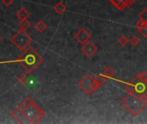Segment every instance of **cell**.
<instances>
[{
	"instance_id": "21",
	"label": "cell",
	"mask_w": 147,
	"mask_h": 124,
	"mask_svg": "<svg viewBox=\"0 0 147 124\" xmlns=\"http://www.w3.org/2000/svg\"><path fill=\"white\" fill-rule=\"evenodd\" d=\"M119 41V43L121 46H125V45L128 43L129 41H128V39H127L125 35H121V36L119 38V41Z\"/></svg>"
},
{
	"instance_id": "24",
	"label": "cell",
	"mask_w": 147,
	"mask_h": 124,
	"mask_svg": "<svg viewBox=\"0 0 147 124\" xmlns=\"http://www.w3.org/2000/svg\"><path fill=\"white\" fill-rule=\"evenodd\" d=\"M138 75H139V77H140L144 81H147V72L144 71V72L138 73Z\"/></svg>"
},
{
	"instance_id": "14",
	"label": "cell",
	"mask_w": 147,
	"mask_h": 124,
	"mask_svg": "<svg viewBox=\"0 0 147 124\" xmlns=\"http://www.w3.org/2000/svg\"><path fill=\"white\" fill-rule=\"evenodd\" d=\"M114 73H115L114 70L112 67H107L104 70V72H103V75L106 76V77H113L114 75Z\"/></svg>"
},
{
	"instance_id": "22",
	"label": "cell",
	"mask_w": 147,
	"mask_h": 124,
	"mask_svg": "<svg viewBox=\"0 0 147 124\" xmlns=\"http://www.w3.org/2000/svg\"><path fill=\"white\" fill-rule=\"evenodd\" d=\"M120 1L125 5V8H128V7H130L133 3H134V1L133 0H120Z\"/></svg>"
},
{
	"instance_id": "8",
	"label": "cell",
	"mask_w": 147,
	"mask_h": 124,
	"mask_svg": "<svg viewBox=\"0 0 147 124\" xmlns=\"http://www.w3.org/2000/svg\"><path fill=\"white\" fill-rule=\"evenodd\" d=\"M91 38V35L85 29H81L76 35H75V39L80 43V44H84L88 41H89Z\"/></svg>"
},
{
	"instance_id": "13",
	"label": "cell",
	"mask_w": 147,
	"mask_h": 124,
	"mask_svg": "<svg viewBox=\"0 0 147 124\" xmlns=\"http://www.w3.org/2000/svg\"><path fill=\"white\" fill-rule=\"evenodd\" d=\"M110 3L115 7L117 8L119 11H123L124 9H125V5L120 1V0H109Z\"/></svg>"
},
{
	"instance_id": "2",
	"label": "cell",
	"mask_w": 147,
	"mask_h": 124,
	"mask_svg": "<svg viewBox=\"0 0 147 124\" xmlns=\"http://www.w3.org/2000/svg\"><path fill=\"white\" fill-rule=\"evenodd\" d=\"M16 61L18 62L27 73H31L41 63H42L43 58L32 47L28 46L23 50Z\"/></svg>"
},
{
	"instance_id": "11",
	"label": "cell",
	"mask_w": 147,
	"mask_h": 124,
	"mask_svg": "<svg viewBox=\"0 0 147 124\" xmlns=\"http://www.w3.org/2000/svg\"><path fill=\"white\" fill-rule=\"evenodd\" d=\"M35 29L39 32V33H42L44 32L47 29H48V25L42 20L38 21L36 24H35Z\"/></svg>"
},
{
	"instance_id": "12",
	"label": "cell",
	"mask_w": 147,
	"mask_h": 124,
	"mask_svg": "<svg viewBox=\"0 0 147 124\" xmlns=\"http://www.w3.org/2000/svg\"><path fill=\"white\" fill-rule=\"evenodd\" d=\"M18 27L20 29H23V30H27L29 28H30L31 26V23L26 18V19H23V20H20V22L18 23Z\"/></svg>"
},
{
	"instance_id": "26",
	"label": "cell",
	"mask_w": 147,
	"mask_h": 124,
	"mask_svg": "<svg viewBox=\"0 0 147 124\" xmlns=\"http://www.w3.org/2000/svg\"><path fill=\"white\" fill-rule=\"evenodd\" d=\"M1 40H2V36H1V35H0V41H1Z\"/></svg>"
},
{
	"instance_id": "3",
	"label": "cell",
	"mask_w": 147,
	"mask_h": 124,
	"mask_svg": "<svg viewBox=\"0 0 147 124\" xmlns=\"http://www.w3.org/2000/svg\"><path fill=\"white\" fill-rule=\"evenodd\" d=\"M120 103L132 115H137L147 105V99L146 97L138 98L136 96L128 93Z\"/></svg>"
},
{
	"instance_id": "18",
	"label": "cell",
	"mask_w": 147,
	"mask_h": 124,
	"mask_svg": "<svg viewBox=\"0 0 147 124\" xmlns=\"http://www.w3.org/2000/svg\"><path fill=\"white\" fill-rule=\"evenodd\" d=\"M138 17H139L140 20H142V21H144L145 23H147V7L144 8V10L139 14Z\"/></svg>"
},
{
	"instance_id": "15",
	"label": "cell",
	"mask_w": 147,
	"mask_h": 124,
	"mask_svg": "<svg viewBox=\"0 0 147 124\" xmlns=\"http://www.w3.org/2000/svg\"><path fill=\"white\" fill-rule=\"evenodd\" d=\"M95 79H96V81L98 82V84L100 85V86L103 85L107 82V77H106V76H104L103 74H100V75H98V76L95 78Z\"/></svg>"
},
{
	"instance_id": "27",
	"label": "cell",
	"mask_w": 147,
	"mask_h": 124,
	"mask_svg": "<svg viewBox=\"0 0 147 124\" xmlns=\"http://www.w3.org/2000/svg\"><path fill=\"white\" fill-rule=\"evenodd\" d=\"M133 1H134V2H135V1H137V0H133Z\"/></svg>"
},
{
	"instance_id": "1",
	"label": "cell",
	"mask_w": 147,
	"mask_h": 124,
	"mask_svg": "<svg viewBox=\"0 0 147 124\" xmlns=\"http://www.w3.org/2000/svg\"><path fill=\"white\" fill-rule=\"evenodd\" d=\"M11 115L19 123H24V120L30 123H38L46 116V113L30 97H28L15 110L11 112Z\"/></svg>"
},
{
	"instance_id": "4",
	"label": "cell",
	"mask_w": 147,
	"mask_h": 124,
	"mask_svg": "<svg viewBox=\"0 0 147 124\" xmlns=\"http://www.w3.org/2000/svg\"><path fill=\"white\" fill-rule=\"evenodd\" d=\"M125 90L128 93L136 96L138 98H143L147 97V81H144L138 74H137L134 79L125 85Z\"/></svg>"
},
{
	"instance_id": "19",
	"label": "cell",
	"mask_w": 147,
	"mask_h": 124,
	"mask_svg": "<svg viewBox=\"0 0 147 124\" xmlns=\"http://www.w3.org/2000/svg\"><path fill=\"white\" fill-rule=\"evenodd\" d=\"M26 85L28 87H35L36 85V79L35 78H28Z\"/></svg>"
},
{
	"instance_id": "10",
	"label": "cell",
	"mask_w": 147,
	"mask_h": 124,
	"mask_svg": "<svg viewBox=\"0 0 147 124\" xmlns=\"http://www.w3.org/2000/svg\"><path fill=\"white\" fill-rule=\"evenodd\" d=\"M16 15H17V17H18L20 20H23V19L28 18V17H30V14L29 13V11H28L25 8H21V9H19V10L17 11Z\"/></svg>"
},
{
	"instance_id": "6",
	"label": "cell",
	"mask_w": 147,
	"mask_h": 124,
	"mask_svg": "<svg viewBox=\"0 0 147 124\" xmlns=\"http://www.w3.org/2000/svg\"><path fill=\"white\" fill-rule=\"evenodd\" d=\"M78 86L87 94L91 95L93 92H94L100 86L98 82L96 81L95 78L92 76L91 74H87L79 83Z\"/></svg>"
},
{
	"instance_id": "9",
	"label": "cell",
	"mask_w": 147,
	"mask_h": 124,
	"mask_svg": "<svg viewBox=\"0 0 147 124\" xmlns=\"http://www.w3.org/2000/svg\"><path fill=\"white\" fill-rule=\"evenodd\" d=\"M66 10H67V7L61 1H58V3L54 6V11L58 15H62L66 11Z\"/></svg>"
},
{
	"instance_id": "17",
	"label": "cell",
	"mask_w": 147,
	"mask_h": 124,
	"mask_svg": "<svg viewBox=\"0 0 147 124\" xmlns=\"http://www.w3.org/2000/svg\"><path fill=\"white\" fill-rule=\"evenodd\" d=\"M138 32L145 38H147V23H145L144 25L139 27V28H137Z\"/></svg>"
},
{
	"instance_id": "23",
	"label": "cell",
	"mask_w": 147,
	"mask_h": 124,
	"mask_svg": "<svg viewBox=\"0 0 147 124\" xmlns=\"http://www.w3.org/2000/svg\"><path fill=\"white\" fill-rule=\"evenodd\" d=\"M14 2V0H2V4L6 6V7H10Z\"/></svg>"
},
{
	"instance_id": "5",
	"label": "cell",
	"mask_w": 147,
	"mask_h": 124,
	"mask_svg": "<svg viewBox=\"0 0 147 124\" xmlns=\"http://www.w3.org/2000/svg\"><path fill=\"white\" fill-rule=\"evenodd\" d=\"M11 41L20 51H23L32 42V38L25 32V30L20 29L11 36Z\"/></svg>"
},
{
	"instance_id": "20",
	"label": "cell",
	"mask_w": 147,
	"mask_h": 124,
	"mask_svg": "<svg viewBox=\"0 0 147 124\" xmlns=\"http://www.w3.org/2000/svg\"><path fill=\"white\" fill-rule=\"evenodd\" d=\"M130 42H131V44L132 46L136 47V46L139 45V43H140V40H139V38H138V37H137V36H132V37L130 39Z\"/></svg>"
},
{
	"instance_id": "25",
	"label": "cell",
	"mask_w": 147,
	"mask_h": 124,
	"mask_svg": "<svg viewBox=\"0 0 147 124\" xmlns=\"http://www.w3.org/2000/svg\"><path fill=\"white\" fill-rule=\"evenodd\" d=\"M145 24V23L144 22V21H142V20H138L137 23H136V28H139V27H141V26H143V25H144Z\"/></svg>"
},
{
	"instance_id": "16",
	"label": "cell",
	"mask_w": 147,
	"mask_h": 124,
	"mask_svg": "<svg viewBox=\"0 0 147 124\" xmlns=\"http://www.w3.org/2000/svg\"><path fill=\"white\" fill-rule=\"evenodd\" d=\"M28 78H29V76L27 75V74H25V73H23V74H21V75H19L18 77V82L20 83V84H22V85H26V82H27V80H28Z\"/></svg>"
},
{
	"instance_id": "7",
	"label": "cell",
	"mask_w": 147,
	"mask_h": 124,
	"mask_svg": "<svg viewBox=\"0 0 147 124\" xmlns=\"http://www.w3.org/2000/svg\"><path fill=\"white\" fill-rule=\"evenodd\" d=\"M97 47L90 41H88L87 42L82 44V51L87 57H92L97 52Z\"/></svg>"
}]
</instances>
